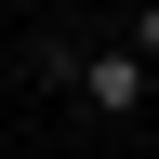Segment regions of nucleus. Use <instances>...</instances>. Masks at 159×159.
Segmentation results:
<instances>
[{"mask_svg": "<svg viewBox=\"0 0 159 159\" xmlns=\"http://www.w3.org/2000/svg\"><path fill=\"white\" fill-rule=\"evenodd\" d=\"M80 106L93 119H146L159 106V66L133 53V40H106V53H80Z\"/></svg>", "mask_w": 159, "mask_h": 159, "instance_id": "f257e3e1", "label": "nucleus"}, {"mask_svg": "<svg viewBox=\"0 0 159 159\" xmlns=\"http://www.w3.org/2000/svg\"><path fill=\"white\" fill-rule=\"evenodd\" d=\"M27 93H80V40H53V27H27Z\"/></svg>", "mask_w": 159, "mask_h": 159, "instance_id": "f03ea898", "label": "nucleus"}, {"mask_svg": "<svg viewBox=\"0 0 159 159\" xmlns=\"http://www.w3.org/2000/svg\"><path fill=\"white\" fill-rule=\"evenodd\" d=\"M133 53H146V66H159V0H133Z\"/></svg>", "mask_w": 159, "mask_h": 159, "instance_id": "7ed1b4c3", "label": "nucleus"}]
</instances>
